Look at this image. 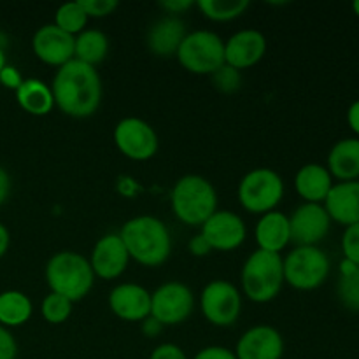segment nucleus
<instances>
[{"label": "nucleus", "mask_w": 359, "mask_h": 359, "mask_svg": "<svg viewBox=\"0 0 359 359\" xmlns=\"http://www.w3.org/2000/svg\"><path fill=\"white\" fill-rule=\"evenodd\" d=\"M41 314L51 325H62L72 314V302L67 300L65 297L56 293H49L48 297L42 300Z\"/></svg>", "instance_id": "obj_30"}, {"label": "nucleus", "mask_w": 359, "mask_h": 359, "mask_svg": "<svg viewBox=\"0 0 359 359\" xmlns=\"http://www.w3.org/2000/svg\"><path fill=\"white\" fill-rule=\"evenodd\" d=\"M193 359H237L233 351L226 349V347L221 346H210V347H203L202 351L196 353V356Z\"/></svg>", "instance_id": "obj_36"}, {"label": "nucleus", "mask_w": 359, "mask_h": 359, "mask_svg": "<svg viewBox=\"0 0 359 359\" xmlns=\"http://www.w3.org/2000/svg\"><path fill=\"white\" fill-rule=\"evenodd\" d=\"M196 7L212 21H231L242 16L249 7L248 0H200Z\"/></svg>", "instance_id": "obj_28"}, {"label": "nucleus", "mask_w": 359, "mask_h": 359, "mask_svg": "<svg viewBox=\"0 0 359 359\" xmlns=\"http://www.w3.org/2000/svg\"><path fill=\"white\" fill-rule=\"evenodd\" d=\"M76 37L60 30L55 23L44 25L32 37V49L41 62L53 67H63L74 60Z\"/></svg>", "instance_id": "obj_15"}, {"label": "nucleus", "mask_w": 359, "mask_h": 359, "mask_svg": "<svg viewBox=\"0 0 359 359\" xmlns=\"http://www.w3.org/2000/svg\"><path fill=\"white\" fill-rule=\"evenodd\" d=\"M284 354L283 335L273 326L259 325L249 328L238 339L237 359H280Z\"/></svg>", "instance_id": "obj_17"}, {"label": "nucleus", "mask_w": 359, "mask_h": 359, "mask_svg": "<svg viewBox=\"0 0 359 359\" xmlns=\"http://www.w3.org/2000/svg\"><path fill=\"white\" fill-rule=\"evenodd\" d=\"M332 219L321 203H304L290 217L291 242L297 245H318L328 235Z\"/></svg>", "instance_id": "obj_13"}, {"label": "nucleus", "mask_w": 359, "mask_h": 359, "mask_svg": "<svg viewBox=\"0 0 359 359\" xmlns=\"http://www.w3.org/2000/svg\"><path fill=\"white\" fill-rule=\"evenodd\" d=\"M135 189H137V186H135V182L132 181V179L123 177L121 181H119V191H121L123 195L132 196V195H133V191H135Z\"/></svg>", "instance_id": "obj_44"}, {"label": "nucleus", "mask_w": 359, "mask_h": 359, "mask_svg": "<svg viewBox=\"0 0 359 359\" xmlns=\"http://www.w3.org/2000/svg\"><path fill=\"white\" fill-rule=\"evenodd\" d=\"M328 172L339 181H356L359 177V139H342L328 154Z\"/></svg>", "instance_id": "obj_23"}, {"label": "nucleus", "mask_w": 359, "mask_h": 359, "mask_svg": "<svg viewBox=\"0 0 359 359\" xmlns=\"http://www.w3.org/2000/svg\"><path fill=\"white\" fill-rule=\"evenodd\" d=\"M165 326L161 325L160 321H156V319L153 318V316H149V318H146L142 321V333L146 337H156L160 335L161 330H163Z\"/></svg>", "instance_id": "obj_40"}, {"label": "nucleus", "mask_w": 359, "mask_h": 359, "mask_svg": "<svg viewBox=\"0 0 359 359\" xmlns=\"http://www.w3.org/2000/svg\"><path fill=\"white\" fill-rule=\"evenodd\" d=\"M255 238L258 249L279 255L291 242L290 217L279 210L263 214L255 228Z\"/></svg>", "instance_id": "obj_21"}, {"label": "nucleus", "mask_w": 359, "mask_h": 359, "mask_svg": "<svg viewBox=\"0 0 359 359\" xmlns=\"http://www.w3.org/2000/svg\"><path fill=\"white\" fill-rule=\"evenodd\" d=\"M6 53H4V48H0V72H2V69L6 67Z\"/></svg>", "instance_id": "obj_45"}, {"label": "nucleus", "mask_w": 359, "mask_h": 359, "mask_svg": "<svg viewBox=\"0 0 359 359\" xmlns=\"http://www.w3.org/2000/svg\"><path fill=\"white\" fill-rule=\"evenodd\" d=\"M44 276L51 293L62 294L72 304L83 300L95 284L90 262L74 251H60L53 255L46 263Z\"/></svg>", "instance_id": "obj_3"}, {"label": "nucleus", "mask_w": 359, "mask_h": 359, "mask_svg": "<svg viewBox=\"0 0 359 359\" xmlns=\"http://www.w3.org/2000/svg\"><path fill=\"white\" fill-rule=\"evenodd\" d=\"M170 205L179 221L189 226H202L217 210L216 188L202 175H184L172 188Z\"/></svg>", "instance_id": "obj_4"}, {"label": "nucleus", "mask_w": 359, "mask_h": 359, "mask_svg": "<svg viewBox=\"0 0 359 359\" xmlns=\"http://www.w3.org/2000/svg\"><path fill=\"white\" fill-rule=\"evenodd\" d=\"M195 298L191 290L179 280L161 284L151 293V316L163 326H175L191 316Z\"/></svg>", "instance_id": "obj_10"}, {"label": "nucleus", "mask_w": 359, "mask_h": 359, "mask_svg": "<svg viewBox=\"0 0 359 359\" xmlns=\"http://www.w3.org/2000/svg\"><path fill=\"white\" fill-rule=\"evenodd\" d=\"M88 262H90L95 277L112 280L123 276L128 266L130 256L119 233H107L98 238Z\"/></svg>", "instance_id": "obj_14"}, {"label": "nucleus", "mask_w": 359, "mask_h": 359, "mask_svg": "<svg viewBox=\"0 0 359 359\" xmlns=\"http://www.w3.org/2000/svg\"><path fill=\"white\" fill-rule=\"evenodd\" d=\"M34 305L32 300L18 290L0 293V325L4 328H16L25 325L32 318Z\"/></svg>", "instance_id": "obj_26"}, {"label": "nucleus", "mask_w": 359, "mask_h": 359, "mask_svg": "<svg viewBox=\"0 0 359 359\" xmlns=\"http://www.w3.org/2000/svg\"><path fill=\"white\" fill-rule=\"evenodd\" d=\"M0 83L6 88H9V90L16 91L21 86V83H23V77H21L20 70L16 67L6 65L2 69V72H0Z\"/></svg>", "instance_id": "obj_37"}, {"label": "nucleus", "mask_w": 359, "mask_h": 359, "mask_svg": "<svg viewBox=\"0 0 359 359\" xmlns=\"http://www.w3.org/2000/svg\"><path fill=\"white\" fill-rule=\"evenodd\" d=\"M344 259L359 266V223L346 226L342 237Z\"/></svg>", "instance_id": "obj_32"}, {"label": "nucleus", "mask_w": 359, "mask_h": 359, "mask_svg": "<svg viewBox=\"0 0 359 359\" xmlns=\"http://www.w3.org/2000/svg\"><path fill=\"white\" fill-rule=\"evenodd\" d=\"M241 283L244 294L251 302H272L280 293L284 284L283 256L256 249L242 266Z\"/></svg>", "instance_id": "obj_5"}, {"label": "nucleus", "mask_w": 359, "mask_h": 359, "mask_svg": "<svg viewBox=\"0 0 359 359\" xmlns=\"http://www.w3.org/2000/svg\"><path fill=\"white\" fill-rule=\"evenodd\" d=\"M18 344L13 333L0 325V359H16Z\"/></svg>", "instance_id": "obj_34"}, {"label": "nucleus", "mask_w": 359, "mask_h": 359, "mask_svg": "<svg viewBox=\"0 0 359 359\" xmlns=\"http://www.w3.org/2000/svg\"><path fill=\"white\" fill-rule=\"evenodd\" d=\"M200 311L210 325L221 328L231 326L242 311L241 291L230 280H212L200 294Z\"/></svg>", "instance_id": "obj_9"}, {"label": "nucleus", "mask_w": 359, "mask_h": 359, "mask_svg": "<svg viewBox=\"0 0 359 359\" xmlns=\"http://www.w3.org/2000/svg\"><path fill=\"white\" fill-rule=\"evenodd\" d=\"M188 249L193 256H207L210 251H212V249H210V245L205 242V238H203L200 233L195 235V237L189 241Z\"/></svg>", "instance_id": "obj_39"}, {"label": "nucleus", "mask_w": 359, "mask_h": 359, "mask_svg": "<svg viewBox=\"0 0 359 359\" xmlns=\"http://www.w3.org/2000/svg\"><path fill=\"white\" fill-rule=\"evenodd\" d=\"M149 359H188L184 351L175 344H161L151 353Z\"/></svg>", "instance_id": "obj_35"}, {"label": "nucleus", "mask_w": 359, "mask_h": 359, "mask_svg": "<svg viewBox=\"0 0 359 359\" xmlns=\"http://www.w3.org/2000/svg\"><path fill=\"white\" fill-rule=\"evenodd\" d=\"M130 259L142 266H160L172 252L170 231L154 216H137L126 221L119 231Z\"/></svg>", "instance_id": "obj_2"}, {"label": "nucleus", "mask_w": 359, "mask_h": 359, "mask_svg": "<svg viewBox=\"0 0 359 359\" xmlns=\"http://www.w3.org/2000/svg\"><path fill=\"white\" fill-rule=\"evenodd\" d=\"M186 37L184 21L177 16H165L153 23L147 30V48L160 58L175 56L182 39Z\"/></svg>", "instance_id": "obj_20"}, {"label": "nucleus", "mask_w": 359, "mask_h": 359, "mask_svg": "<svg viewBox=\"0 0 359 359\" xmlns=\"http://www.w3.org/2000/svg\"><path fill=\"white\" fill-rule=\"evenodd\" d=\"M284 283L298 291L318 290L330 276V258L318 245H297L283 259Z\"/></svg>", "instance_id": "obj_6"}, {"label": "nucleus", "mask_w": 359, "mask_h": 359, "mask_svg": "<svg viewBox=\"0 0 359 359\" xmlns=\"http://www.w3.org/2000/svg\"><path fill=\"white\" fill-rule=\"evenodd\" d=\"M114 144L128 160L147 161L156 154L158 135L149 123L130 116L114 126Z\"/></svg>", "instance_id": "obj_11"}, {"label": "nucleus", "mask_w": 359, "mask_h": 359, "mask_svg": "<svg viewBox=\"0 0 359 359\" xmlns=\"http://www.w3.org/2000/svg\"><path fill=\"white\" fill-rule=\"evenodd\" d=\"M16 100L20 107L32 116H46L55 107L51 86L41 79H23L16 90Z\"/></svg>", "instance_id": "obj_24"}, {"label": "nucleus", "mask_w": 359, "mask_h": 359, "mask_svg": "<svg viewBox=\"0 0 359 359\" xmlns=\"http://www.w3.org/2000/svg\"><path fill=\"white\" fill-rule=\"evenodd\" d=\"M325 209L330 219L340 224L359 223V181L333 184L325 200Z\"/></svg>", "instance_id": "obj_19"}, {"label": "nucleus", "mask_w": 359, "mask_h": 359, "mask_svg": "<svg viewBox=\"0 0 359 359\" xmlns=\"http://www.w3.org/2000/svg\"><path fill=\"white\" fill-rule=\"evenodd\" d=\"M333 188V177L325 165L307 163L294 175V189L305 203H323Z\"/></svg>", "instance_id": "obj_22"}, {"label": "nucleus", "mask_w": 359, "mask_h": 359, "mask_svg": "<svg viewBox=\"0 0 359 359\" xmlns=\"http://www.w3.org/2000/svg\"><path fill=\"white\" fill-rule=\"evenodd\" d=\"M175 56L188 72L212 76L224 65V41L210 30H195L186 34Z\"/></svg>", "instance_id": "obj_8"}, {"label": "nucleus", "mask_w": 359, "mask_h": 359, "mask_svg": "<svg viewBox=\"0 0 359 359\" xmlns=\"http://www.w3.org/2000/svg\"><path fill=\"white\" fill-rule=\"evenodd\" d=\"M109 53V37L97 28H84L74 41V60L86 63V65H98L105 60Z\"/></svg>", "instance_id": "obj_25"}, {"label": "nucleus", "mask_w": 359, "mask_h": 359, "mask_svg": "<svg viewBox=\"0 0 359 359\" xmlns=\"http://www.w3.org/2000/svg\"><path fill=\"white\" fill-rule=\"evenodd\" d=\"M11 193V175L4 167H0V205L9 198Z\"/></svg>", "instance_id": "obj_41"}, {"label": "nucleus", "mask_w": 359, "mask_h": 359, "mask_svg": "<svg viewBox=\"0 0 359 359\" xmlns=\"http://www.w3.org/2000/svg\"><path fill=\"white\" fill-rule=\"evenodd\" d=\"M212 83L214 86L219 91H223V93H233V91H237L242 84L241 70L233 69V67L224 63L221 69H217L216 72L212 74Z\"/></svg>", "instance_id": "obj_31"}, {"label": "nucleus", "mask_w": 359, "mask_h": 359, "mask_svg": "<svg viewBox=\"0 0 359 359\" xmlns=\"http://www.w3.org/2000/svg\"><path fill=\"white\" fill-rule=\"evenodd\" d=\"M11 244V233L7 230V226L4 223H0V258L7 252Z\"/></svg>", "instance_id": "obj_43"}, {"label": "nucleus", "mask_w": 359, "mask_h": 359, "mask_svg": "<svg viewBox=\"0 0 359 359\" xmlns=\"http://www.w3.org/2000/svg\"><path fill=\"white\" fill-rule=\"evenodd\" d=\"M238 202L248 212L266 214L276 210L284 196V181L276 170L252 168L238 182Z\"/></svg>", "instance_id": "obj_7"}, {"label": "nucleus", "mask_w": 359, "mask_h": 359, "mask_svg": "<svg viewBox=\"0 0 359 359\" xmlns=\"http://www.w3.org/2000/svg\"><path fill=\"white\" fill-rule=\"evenodd\" d=\"M339 300L347 311L359 312V266L344 259L340 265V279L337 284Z\"/></svg>", "instance_id": "obj_27"}, {"label": "nucleus", "mask_w": 359, "mask_h": 359, "mask_svg": "<svg viewBox=\"0 0 359 359\" xmlns=\"http://www.w3.org/2000/svg\"><path fill=\"white\" fill-rule=\"evenodd\" d=\"M107 302L112 314L123 321L142 323L151 316V293L139 284H118L109 293Z\"/></svg>", "instance_id": "obj_16"}, {"label": "nucleus", "mask_w": 359, "mask_h": 359, "mask_svg": "<svg viewBox=\"0 0 359 359\" xmlns=\"http://www.w3.org/2000/svg\"><path fill=\"white\" fill-rule=\"evenodd\" d=\"M55 105L72 118H90L102 102V79L95 67L70 60L56 70L51 84Z\"/></svg>", "instance_id": "obj_1"}, {"label": "nucleus", "mask_w": 359, "mask_h": 359, "mask_svg": "<svg viewBox=\"0 0 359 359\" xmlns=\"http://www.w3.org/2000/svg\"><path fill=\"white\" fill-rule=\"evenodd\" d=\"M207 244L212 251L228 252L241 248L248 235L244 219L231 210L217 209L205 223L202 224L200 231Z\"/></svg>", "instance_id": "obj_12"}, {"label": "nucleus", "mask_w": 359, "mask_h": 359, "mask_svg": "<svg viewBox=\"0 0 359 359\" xmlns=\"http://www.w3.org/2000/svg\"><path fill=\"white\" fill-rule=\"evenodd\" d=\"M160 6L167 11L168 16H175V14L184 13L189 7L195 6V2L193 0H163V2H160Z\"/></svg>", "instance_id": "obj_38"}, {"label": "nucleus", "mask_w": 359, "mask_h": 359, "mask_svg": "<svg viewBox=\"0 0 359 359\" xmlns=\"http://www.w3.org/2000/svg\"><path fill=\"white\" fill-rule=\"evenodd\" d=\"M347 123H349L351 130L359 137V100L351 104L349 111H347Z\"/></svg>", "instance_id": "obj_42"}, {"label": "nucleus", "mask_w": 359, "mask_h": 359, "mask_svg": "<svg viewBox=\"0 0 359 359\" xmlns=\"http://www.w3.org/2000/svg\"><path fill=\"white\" fill-rule=\"evenodd\" d=\"M88 23V16L84 9L81 7L79 0L76 2H67L56 9L55 13V25L60 30L67 32L70 35H79L84 30Z\"/></svg>", "instance_id": "obj_29"}, {"label": "nucleus", "mask_w": 359, "mask_h": 359, "mask_svg": "<svg viewBox=\"0 0 359 359\" xmlns=\"http://www.w3.org/2000/svg\"><path fill=\"white\" fill-rule=\"evenodd\" d=\"M353 11H354V14L359 18V0H354L353 2Z\"/></svg>", "instance_id": "obj_46"}, {"label": "nucleus", "mask_w": 359, "mask_h": 359, "mask_svg": "<svg viewBox=\"0 0 359 359\" xmlns=\"http://www.w3.org/2000/svg\"><path fill=\"white\" fill-rule=\"evenodd\" d=\"M266 53V37L259 30L245 28L224 41V63L242 70L256 65Z\"/></svg>", "instance_id": "obj_18"}, {"label": "nucleus", "mask_w": 359, "mask_h": 359, "mask_svg": "<svg viewBox=\"0 0 359 359\" xmlns=\"http://www.w3.org/2000/svg\"><path fill=\"white\" fill-rule=\"evenodd\" d=\"M88 18H105L111 16L118 9V0H79Z\"/></svg>", "instance_id": "obj_33"}]
</instances>
